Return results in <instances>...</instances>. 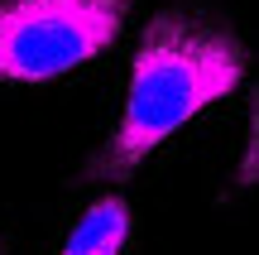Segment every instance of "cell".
Here are the masks:
<instances>
[{
    "mask_svg": "<svg viewBox=\"0 0 259 255\" xmlns=\"http://www.w3.org/2000/svg\"><path fill=\"white\" fill-rule=\"evenodd\" d=\"M125 241H130V207L120 198H101L72 227V236L63 241L58 255H120Z\"/></svg>",
    "mask_w": 259,
    "mask_h": 255,
    "instance_id": "3957f363",
    "label": "cell"
},
{
    "mask_svg": "<svg viewBox=\"0 0 259 255\" xmlns=\"http://www.w3.org/2000/svg\"><path fill=\"white\" fill-rule=\"evenodd\" d=\"M130 0H0V82H48L115 44Z\"/></svg>",
    "mask_w": 259,
    "mask_h": 255,
    "instance_id": "7a4b0ae2",
    "label": "cell"
},
{
    "mask_svg": "<svg viewBox=\"0 0 259 255\" xmlns=\"http://www.w3.org/2000/svg\"><path fill=\"white\" fill-rule=\"evenodd\" d=\"M240 77L245 48L231 29L202 15H183V10H168L154 24H144L135 63H130L125 121L111 140L106 169H135L178 125H187L197 111L235 92Z\"/></svg>",
    "mask_w": 259,
    "mask_h": 255,
    "instance_id": "6da1fadb",
    "label": "cell"
}]
</instances>
